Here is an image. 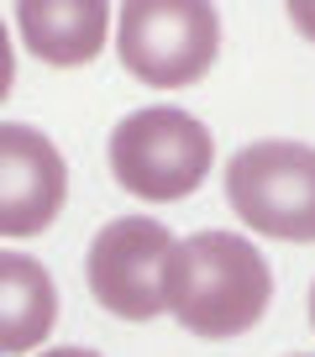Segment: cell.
I'll return each mask as SVG.
<instances>
[{
  "label": "cell",
  "mask_w": 315,
  "mask_h": 357,
  "mask_svg": "<svg viewBox=\"0 0 315 357\" xmlns=\"http://www.w3.org/2000/svg\"><path fill=\"white\" fill-rule=\"evenodd\" d=\"M273 268L247 236L236 231H194L174 252L169 273V315L200 342L242 336L268 315Z\"/></svg>",
  "instance_id": "obj_1"
},
{
  "label": "cell",
  "mask_w": 315,
  "mask_h": 357,
  "mask_svg": "<svg viewBox=\"0 0 315 357\" xmlns=\"http://www.w3.org/2000/svg\"><path fill=\"white\" fill-rule=\"evenodd\" d=\"M116 184L147 205H174L190 200L215 168V137L200 116L179 105H142L121 116L105 142Z\"/></svg>",
  "instance_id": "obj_2"
},
{
  "label": "cell",
  "mask_w": 315,
  "mask_h": 357,
  "mask_svg": "<svg viewBox=\"0 0 315 357\" xmlns=\"http://www.w3.org/2000/svg\"><path fill=\"white\" fill-rule=\"evenodd\" d=\"M121 68L158 89H190L221 53V16L210 0H126L116 11Z\"/></svg>",
  "instance_id": "obj_3"
},
{
  "label": "cell",
  "mask_w": 315,
  "mask_h": 357,
  "mask_svg": "<svg viewBox=\"0 0 315 357\" xmlns=\"http://www.w3.org/2000/svg\"><path fill=\"white\" fill-rule=\"evenodd\" d=\"M179 236L158 215H116L95 231L84 252V284L95 305L116 321H153L169 310V273Z\"/></svg>",
  "instance_id": "obj_4"
},
{
  "label": "cell",
  "mask_w": 315,
  "mask_h": 357,
  "mask_svg": "<svg viewBox=\"0 0 315 357\" xmlns=\"http://www.w3.org/2000/svg\"><path fill=\"white\" fill-rule=\"evenodd\" d=\"M226 200L258 236L315 242V147L289 137L247 142L226 163Z\"/></svg>",
  "instance_id": "obj_5"
},
{
  "label": "cell",
  "mask_w": 315,
  "mask_h": 357,
  "mask_svg": "<svg viewBox=\"0 0 315 357\" xmlns=\"http://www.w3.org/2000/svg\"><path fill=\"white\" fill-rule=\"evenodd\" d=\"M0 163H6V190H0V231L22 242L58 221L68 200V163L47 132L32 121L0 126Z\"/></svg>",
  "instance_id": "obj_6"
},
{
  "label": "cell",
  "mask_w": 315,
  "mask_h": 357,
  "mask_svg": "<svg viewBox=\"0 0 315 357\" xmlns=\"http://www.w3.org/2000/svg\"><path fill=\"white\" fill-rule=\"evenodd\" d=\"M111 6L105 0H16V32L26 53L53 68H84L105 53L111 37Z\"/></svg>",
  "instance_id": "obj_7"
},
{
  "label": "cell",
  "mask_w": 315,
  "mask_h": 357,
  "mask_svg": "<svg viewBox=\"0 0 315 357\" xmlns=\"http://www.w3.org/2000/svg\"><path fill=\"white\" fill-rule=\"evenodd\" d=\"M0 294H6L0 347L11 357L32 352V347H43L47 336H53L58 289H53V273H47L32 252H0Z\"/></svg>",
  "instance_id": "obj_8"
},
{
  "label": "cell",
  "mask_w": 315,
  "mask_h": 357,
  "mask_svg": "<svg viewBox=\"0 0 315 357\" xmlns=\"http://www.w3.org/2000/svg\"><path fill=\"white\" fill-rule=\"evenodd\" d=\"M284 11H289V26H294V32H300L305 43H315V0H289Z\"/></svg>",
  "instance_id": "obj_9"
},
{
  "label": "cell",
  "mask_w": 315,
  "mask_h": 357,
  "mask_svg": "<svg viewBox=\"0 0 315 357\" xmlns=\"http://www.w3.org/2000/svg\"><path fill=\"white\" fill-rule=\"evenodd\" d=\"M37 357H100V352H90V347H47Z\"/></svg>",
  "instance_id": "obj_10"
},
{
  "label": "cell",
  "mask_w": 315,
  "mask_h": 357,
  "mask_svg": "<svg viewBox=\"0 0 315 357\" xmlns=\"http://www.w3.org/2000/svg\"><path fill=\"white\" fill-rule=\"evenodd\" d=\"M310 326H315V284H310Z\"/></svg>",
  "instance_id": "obj_11"
}]
</instances>
